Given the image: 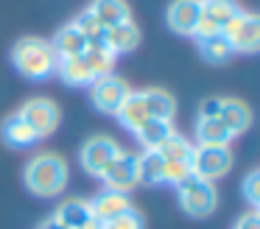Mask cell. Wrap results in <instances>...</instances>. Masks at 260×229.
<instances>
[{
    "label": "cell",
    "instance_id": "cell-1",
    "mask_svg": "<svg viewBox=\"0 0 260 229\" xmlns=\"http://www.w3.org/2000/svg\"><path fill=\"white\" fill-rule=\"evenodd\" d=\"M68 179H70L68 159L62 154H56V151H40L23 168L25 190L40 195V199H53V195L64 193Z\"/></svg>",
    "mask_w": 260,
    "mask_h": 229
},
{
    "label": "cell",
    "instance_id": "cell-2",
    "mask_svg": "<svg viewBox=\"0 0 260 229\" xmlns=\"http://www.w3.org/2000/svg\"><path fill=\"white\" fill-rule=\"evenodd\" d=\"M56 50H53L51 39L42 37H23L20 42H14L12 48V64L23 78L31 81H45L56 73Z\"/></svg>",
    "mask_w": 260,
    "mask_h": 229
},
{
    "label": "cell",
    "instance_id": "cell-3",
    "mask_svg": "<svg viewBox=\"0 0 260 229\" xmlns=\"http://www.w3.org/2000/svg\"><path fill=\"white\" fill-rule=\"evenodd\" d=\"M176 201L182 212L190 218H210L218 207V190L213 182H204L199 176H187L182 184H176Z\"/></svg>",
    "mask_w": 260,
    "mask_h": 229
},
{
    "label": "cell",
    "instance_id": "cell-4",
    "mask_svg": "<svg viewBox=\"0 0 260 229\" xmlns=\"http://www.w3.org/2000/svg\"><path fill=\"white\" fill-rule=\"evenodd\" d=\"M232 148L230 145H196L193 148V176L204 182H218L232 171Z\"/></svg>",
    "mask_w": 260,
    "mask_h": 229
},
{
    "label": "cell",
    "instance_id": "cell-5",
    "mask_svg": "<svg viewBox=\"0 0 260 229\" xmlns=\"http://www.w3.org/2000/svg\"><path fill=\"white\" fill-rule=\"evenodd\" d=\"M221 34L226 37V42L232 45V53H257L260 50V17L252 11H238Z\"/></svg>",
    "mask_w": 260,
    "mask_h": 229
},
{
    "label": "cell",
    "instance_id": "cell-6",
    "mask_svg": "<svg viewBox=\"0 0 260 229\" xmlns=\"http://www.w3.org/2000/svg\"><path fill=\"white\" fill-rule=\"evenodd\" d=\"M132 87L126 78L115 76V73H109V76H101L95 78V81L90 84V101L92 106H95L101 115H118L120 104H123L126 98H129Z\"/></svg>",
    "mask_w": 260,
    "mask_h": 229
},
{
    "label": "cell",
    "instance_id": "cell-7",
    "mask_svg": "<svg viewBox=\"0 0 260 229\" xmlns=\"http://www.w3.org/2000/svg\"><path fill=\"white\" fill-rule=\"evenodd\" d=\"M120 154V143L109 134H92L90 140H84V145L79 148V162L90 176H98L107 171V165Z\"/></svg>",
    "mask_w": 260,
    "mask_h": 229
},
{
    "label": "cell",
    "instance_id": "cell-8",
    "mask_svg": "<svg viewBox=\"0 0 260 229\" xmlns=\"http://www.w3.org/2000/svg\"><path fill=\"white\" fill-rule=\"evenodd\" d=\"M17 115L34 128L40 140L51 137V134L59 128V120H62V112H59V106L53 104L51 98H28L17 109Z\"/></svg>",
    "mask_w": 260,
    "mask_h": 229
},
{
    "label": "cell",
    "instance_id": "cell-9",
    "mask_svg": "<svg viewBox=\"0 0 260 229\" xmlns=\"http://www.w3.org/2000/svg\"><path fill=\"white\" fill-rule=\"evenodd\" d=\"M101 182H104L107 190H115V193L129 195L132 190L140 184V179H137V154L120 148V154L115 156V159L107 165V171L101 173Z\"/></svg>",
    "mask_w": 260,
    "mask_h": 229
},
{
    "label": "cell",
    "instance_id": "cell-10",
    "mask_svg": "<svg viewBox=\"0 0 260 229\" xmlns=\"http://www.w3.org/2000/svg\"><path fill=\"white\" fill-rule=\"evenodd\" d=\"M238 11H243L238 6V0H202V20H199L196 31H193V39H204V37H213V34H221V28Z\"/></svg>",
    "mask_w": 260,
    "mask_h": 229
},
{
    "label": "cell",
    "instance_id": "cell-11",
    "mask_svg": "<svg viewBox=\"0 0 260 229\" xmlns=\"http://www.w3.org/2000/svg\"><path fill=\"white\" fill-rule=\"evenodd\" d=\"M199 20H202V0H171L165 9V22L179 37H193Z\"/></svg>",
    "mask_w": 260,
    "mask_h": 229
},
{
    "label": "cell",
    "instance_id": "cell-12",
    "mask_svg": "<svg viewBox=\"0 0 260 229\" xmlns=\"http://www.w3.org/2000/svg\"><path fill=\"white\" fill-rule=\"evenodd\" d=\"M87 201H90V212H92V218H95L98 223H107V221H112V218L123 215L126 210H132L129 195L115 193V190H107V187H101L92 199H87Z\"/></svg>",
    "mask_w": 260,
    "mask_h": 229
},
{
    "label": "cell",
    "instance_id": "cell-13",
    "mask_svg": "<svg viewBox=\"0 0 260 229\" xmlns=\"http://www.w3.org/2000/svg\"><path fill=\"white\" fill-rule=\"evenodd\" d=\"M101 39L115 56H120V53H132V50L140 45L143 31L135 20H126V22H118V25H112V28H104Z\"/></svg>",
    "mask_w": 260,
    "mask_h": 229
},
{
    "label": "cell",
    "instance_id": "cell-14",
    "mask_svg": "<svg viewBox=\"0 0 260 229\" xmlns=\"http://www.w3.org/2000/svg\"><path fill=\"white\" fill-rule=\"evenodd\" d=\"M218 120L226 126V132H230L232 137H238V134H246L249 132L254 115H252V106H249L246 101H241V98H221Z\"/></svg>",
    "mask_w": 260,
    "mask_h": 229
},
{
    "label": "cell",
    "instance_id": "cell-15",
    "mask_svg": "<svg viewBox=\"0 0 260 229\" xmlns=\"http://www.w3.org/2000/svg\"><path fill=\"white\" fill-rule=\"evenodd\" d=\"M0 137H3V143H6L9 148H31V145L40 143L37 132L17 115V112H12L6 120L0 123Z\"/></svg>",
    "mask_w": 260,
    "mask_h": 229
},
{
    "label": "cell",
    "instance_id": "cell-16",
    "mask_svg": "<svg viewBox=\"0 0 260 229\" xmlns=\"http://www.w3.org/2000/svg\"><path fill=\"white\" fill-rule=\"evenodd\" d=\"M143 106H146V115L148 117H157V120H174L176 115V101L168 89L162 87H146V89H137Z\"/></svg>",
    "mask_w": 260,
    "mask_h": 229
},
{
    "label": "cell",
    "instance_id": "cell-17",
    "mask_svg": "<svg viewBox=\"0 0 260 229\" xmlns=\"http://www.w3.org/2000/svg\"><path fill=\"white\" fill-rule=\"evenodd\" d=\"M81 59H84L87 70L92 73V78L109 76V73L115 70V53L107 48V45H104L101 37H95V39H90V42H87V50L81 53Z\"/></svg>",
    "mask_w": 260,
    "mask_h": 229
},
{
    "label": "cell",
    "instance_id": "cell-18",
    "mask_svg": "<svg viewBox=\"0 0 260 229\" xmlns=\"http://www.w3.org/2000/svg\"><path fill=\"white\" fill-rule=\"evenodd\" d=\"M53 218L56 221H62L68 229H84L90 221H95L90 212V201L87 199H64L62 204L56 207V212H53Z\"/></svg>",
    "mask_w": 260,
    "mask_h": 229
},
{
    "label": "cell",
    "instance_id": "cell-19",
    "mask_svg": "<svg viewBox=\"0 0 260 229\" xmlns=\"http://www.w3.org/2000/svg\"><path fill=\"white\" fill-rule=\"evenodd\" d=\"M51 45H53V50H56L59 59H68V56H81L87 50V37L73 25V22H68V25H62L56 34H53Z\"/></svg>",
    "mask_w": 260,
    "mask_h": 229
},
{
    "label": "cell",
    "instance_id": "cell-20",
    "mask_svg": "<svg viewBox=\"0 0 260 229\" xmlns=\"http://www.w3.org/2000/svg\"><path fill=\"white\" fill-rule=\"evenodd\" d=\"M87 9H90L92 17L101 22V28H112V25H118V22L132 20V9H129L126 0H92Z\"/></svg>",
    "mask_w": 260,
    "mask_h": 229
},
{
    "label": "cell",
    "instance_id": "cell-21",
    "mask_svg": "<svg viewBox=\"0 0 260 229\" xmlns=\"http://www.w3.org/2000/svg\"><path fill=\"white\" fill-rule=\"evenodd\" d=\"M174 132H176L174 120H157V117H148V120L135 132V137H137V143L143 145V151H157Z\"/></svg>",
    "mask_w": 260,
    "mask_h": 229
},
{
    "label": "cell",
    "instance_id": "cell-22",
    "mask_svg": "<svg viewBox=\"0 0 260 229\" xmlns=\"http://www.w3.org/2000/svg\"><path fill=\"white\" fill-rule=\"evenodd\" d=\"M53 76H59V81L68 84V87H90L95 78H92V73L87 70L84 59L81 56H68V59H59L56 61V73Z\"/></svg>",
    "mask_w": 260,
    "mask_h": 229
},
{
    "label": "cell",
    "instance_id": "cell-23",
    "mask_svg": "<svg viewBox=\"0 0 260 229\" xmlns=\"http://www.w3.org/2000/svg\"><path fill=\"white\" fill-rule=\"evenodd\" d=\"M193 134H196L193 145H230L232 143V134L226 132V126L218 117H199Z\"/></svg>",
    "mask_w": 260,
    "mask_h": 229
},
{
    "label": "cell",
    "instance_id": "cell-24",
    "mask_svg": "<svg viewBox=\"0 0 260 229\" xmlns=\"http://www.w3.org/2000/svg\"><path fill=\"white\" fill-rule=\"evenodd\" d=\"M118 123L126 128V132H132L135 134L137 128L143 126V123L148 120V115H146V106H143V101H140V95H137V89H132L129 92V98L120 104V109H118Z\"/></svg>",
    "mask_w": 260,
    "mask_h": 229
},
{
    "label": "cell",
    "instance_id": "cell-25",
    "mask_svg": "<svg viewBox=\"0 0 260 229\" xmlns=\"http://www.w3.org/2000/svg\"><path fill=\"white\" fill-rule=\"evenodd\" d=\"M162 168L165 159L159 156V151H140L137 154V179H140V184H148V187L162 184Z\"/></svg>",
    "mask_w": 260,
    "mask_h": 229
},
{
    "label": "cell",
    "instance_id": "cell-26",
    "mask_svg": "<svg viewBox=\"0 0 260 229\" xmlns=\"http://www.w3.org/2000/svg\"><path fill=\"white\" fill-rule=\"evenodd\" d=\"M199 45V53H202L204 61H210V64H226V61L232 59V45L226 42L224 34H213V37H204V39H196Z\"/></svg>",
    "mask_w": 260,
    "mask_h": 229
},
{
    "label": "cell",
    "instance_id": "cell-27",
    "mask_svg": "<svg viewBox=\"0 0 260 229\" xmlns=\"http://www.w3.org/2000/svg\"><path fill=\"white\" fill-rule=\"evenodd\" d=\"M193 148H196V145H193L185 134L174 132L157 151H159V156H162L165 162H190L193 165Z\"/></svg>",
    "mask_w": 260,
    "mask_h": 229
},
{
    "label": "cell",
    "instance_id": "cell-28",
    "mask_svg": "<svg viewBox=\"0 0 260 229\" xmlns=\"http://www.w3.org/2000/svg\"><path fill=\"white\" fill-rule=\"evenodd\" d=\"M187 176H193V165L190 162H165L162 168V184H182Z\"/></svg>",
    "mask_w": 260,
    "mask_h": 229
},
{
    "label": "cell",
    "instance_id": "cell-29",
    "mask_svg": "<svg viewBox=\"0 0 260 229\" xmlns=\"http://www.w3.org/2000/svg\"><path fill=\"white\" fill-rule=\"evenodd\" d=\"M101 229H146V221H143V215L132 207V210H126L123 215L112 218V221L101 223Z\"/></svg>",
    "mask_w": 260,
    "mask_h": 229
},
{
    "label": "cell",
    "instance_id": "cell-30",
    "mask_svg": "<svg viewBox=\"0 0 260 229\" xmlns=\"http://www.w3.org/2000/svg\"><path fill=\"white\" fill-rule=\"evenodd\" d=\"M73 25L87 37V42H90V39H95V37H101V31H104L101 22H98L95 17H92V11H90V9H81V14H76V17H73Z\"/></svg>",
    "mask_w": 260,
    "mask_h": 229
},
{
    "label": "cell",
    "instance_id": "cell-31",
    "mask_svg": "<svg viewBox=\"0 0 260 229\" xmlns=\"http://www.w3.org/2000/svg\"><path fill=\"white\" fill-rule=\"evenodd\" d=\"M241 187H243V199L249 201V207L257 210L260 207V171H249Z\"/></svg>",
    "mask_w": 260,
    "mask_h": 229
},
{
    "label": "cell",
    "instance_id": "cell-32",
    "mask_svg": "<svg viewBox=\"0 0 260 229\" xmlns=\"http://www.w3.org/2000/svg\"><path fill=\"white\" fill-rule=\"evenodd\" d=\"M221 115V98H204L199 104V117H218Z\"/></svg>",
    "mask_w": 260,
    "mask_h": 229
},
{
    "label": "cell",
    "instance_id": "cell-33",
    "mask_svg": "<svg viewBox=\"0 0 260 229\" xmlns=\"http://www.w3.org/2000/svg\"><path fill=\"white\" fill-rule=\"evenodd\" d=\"M232 229H260L257 210H249V212H243V215H238V221H235V226H232Z\"/></svg>",
    "mask_w": 260,
    "mask_h": 229
},
{
    "label": "cell",
    "instance_id": "cell-34",
    "mask_svg": "<svg viewBox=\"0 0 260 229\" xmlns=\"http://www.w3.org/2000/svg\"><path fill=\"white\" fill-rule=\"evenodd\" d=\"M37 229H68V226H64L62 221H56V218L51 215V218H45V221H42V223H40V226H37Z\"/></svg>",
    "mask_w": 260,
    "mask_h": 229
},
{
    "label": "cell",
    "instance_id": "cell-35",
    "mask_svg": "<svg viewBox=\"0 0 260 229\" xmlns=\"http://www.w3.org/2000/svg\"><path fill=\"white\" fill-rule=\"evenodd\" d=\"M84 229H101V223H98V221H90V223H87Z\"/></svg>",
    "mask_w": 260,
    "mask_h": 229
}]
</instances>
